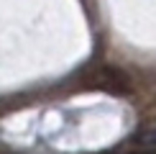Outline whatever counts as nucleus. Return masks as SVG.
<instances>
[{
  "mask_svg": "<svg viewBox=\"0 0 156 154\" xmlns=\"http://www.w3.org/2000/svg\"><path fill=\"white\" fill-rule=\"evenodd\" d=\"M136 144L141 146L146 154H156V126H148V128H144V131L138 134V136L133 139Z\"/></svg>",
  "mask_w": 156,
  "mask_h": 154,
  "instance_id": "obj_1",
  "label": "nucleus"
}]
</instances>
